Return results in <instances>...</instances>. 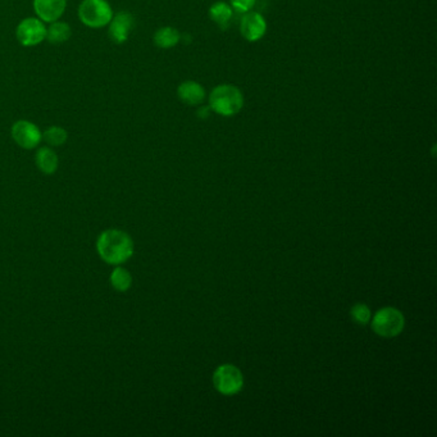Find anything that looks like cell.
<instances>
[{
  "mask_svg": "<svg viewBox=\"0 0 437 437\" xmlns=\"http://www.w3.org/2000/svg\"><path fill=\"white\" fill-rule=\"evenodd\" d=\"M135 245L127 232L122 230L103 231L97 240V252L102 261L111 266H121L134 255Z\"/></svg>",
  "mask_w": 437,
  "mask_h": 437,
  "instance_id": "6da1fadb",
  "label": "cell"
},
{
  "mask_svg": "<svg viewBox=\"0 0 437 437\" xmlns=\"http://www.w3.org/2000/svg\"><path fill=\"white\" fill-rule=\"evenodd\" d=\"M244 107L242 92L232 85H220L209 95V108L223 117H232Z\"/></svg>",
  "mask_w": 437,
  "mask_h": 437,
  "instance_id": "7a4b0ae2",
  "label": "cell"
},
{
  "mask_svg": "<svg viewBox=\"0 0 437 437\" xmlns=\"http://www.w3.org/2000/svg\"><path fill=\"white\" fill-rule=\"evenodd\" d=\"M77 16L84 26L99 30L109 25L114 11L108 0H82L77 9Z\"/></svg>",
  "mask_w": 437,
  "mask_h": 437,
  "instance_id": "3957f363",
  "label": "cell"
},
{
  "mask_svg": "<svg viewBox=\"0 0 437 437\" xmlns=\"http://www.w3.org/2000/svg\"><path fill=\"white\" fill-rule=\"evenodd\" d=\"M403 313L396 308L386 307L379 309L372 320V330L381 338H395L404 330Z\"/></svg>",
  "mask_w": 437,
  "mask_h": 437,
  "instance_id": "277c9868",
  "label": "cell"
},
{
  "mask_svg": "<svg viewBox=\"0 0 437 437\" xmlns=\"http://www.w3.org/2000/svg\"><path fill=\"white\" fill-rule=\"evenodd\" d=\"M16 39L25 48L40 45L46 39V23L38 17L23 18L16 27Z\"/></svg>",
  "mask_w": 437,
  "mask_h": 437,
  "instance_id": "5b68a950",
  "label": "cell"
},
{
  "mask_svg": "<svg viewBox=\"0 0 437 437\" xmlns=\"http://www.w3.org/2000/svg\"><path fill=\"white\" fill-rule=\"evenodd\" d=\"M213 385L223 395L237 394L244 386L242 371L232 365L220 366L213 373Z\"/></svg>",
  "mask_w": 437,
  "mask_h": 437,
  "instance_id": "8992f818",
  "label": "cell"
},
{
  "mask_svg": "<svg viewBox=\"0 0 437 437\" xmlns=\"http://www.w3.org/2000/svg\"><path fill=\"white\" fill-rule=\"evenodd\" d=\"M11 135L14 143L22 149L33 151L39 148L43 141V131L39 126L28 119H18L12 124Z\"/></svg>",
  "mask_w": 437,
  "mask_h": 437,
  "instance_id": "52a82bcc",
  "label": "cell"
},
{
  "mask_svg": "<svg viewBox=\"0 0 437 437\" xmlns=\"http://www.w3.org/2000/svg\"><path fill=\"white\" fill-rule=\"evenodd\" d=\"M108 36L109 39L117 44H124L130 38L131 31L135 27V18L127 11H119L114 14L109 25H108Z\"/></svg>",
  "mask_w": 437,
  "mask_h": 437,
  "instance_id": "ba28073f",
  "label": "cell"
},
{
  "mask_svg": "<svg viewBox=\"0 0 437 437\" xmlns=\"http://www.w3.org/2000/svg\"><path fill=\"white\" fill-rule=\"evenodd\" d=\"M33 12L44 23H52L63 17L67 0H33Z\"/></svg>",
  "mask_w": 437,
  "mask_h": 437,
  "instance_id": "9c48e42d",
  "label": "cell"
},
{
  "mask_svg": "<svg viewBox=\"0 0 437 437\" xmlns=\"http://www.w3.org/2000/svg\"><path fill=\"white\" fill-rule=\"evenodd\" d=\"M266 31H267V23L263 16L257 12H247L244 14L240 22V33L244 39L254 43L261 39Z\"/></svg>",
  "mask_w": 437,
  "mask_h": 437,
  "instance_id": "30bf717a",
  "label": "cell"
},
{
  "mask_svg": "<svg viewBox=\"0 0 437 437\" xmlns=\"http://www.w3.org/2000/svg\"><path fill=\"white\" fill-rule=\"evenodd\" d=\"M35 163L44 175H54L59 167V158L50 146H39L35 154Z\"/></svg>",
  "mask_w": 437,
  "mask_h": 437,
  "instance_id": "8fae6325",
  "label": "cell"
},
{
  "mask_svg": "<svg viewBox=\"0 0 437 437\" xmlns=\"http://www.w3.org/2000/svg\"><path fill=\"white\" fill-rule=\"evenodd\" d=\"M177 97L188 105H199L205 98V90L195 81H185L177 87Z\"/></svg>",
  "mask_w": 437,
  "mask_h": 437,
  "instance_id": "7c38bea8",
  "label": "cell"
},
{
  "mask_svg": "<svg viewBox=\"0 0 437 437\" xmlns=\"http://www.w3.org/2000/svg\"><path fill=\"white\" fill-rule=\"evenodd\" d=\"M72 28L65 21H54L46 25V41L52 45H62L71 39Z\"/></svg>",
  "mask_w": 437,
  "mask_h": 437,
  "instance_id": "4fadbf2b",
  "label": "cell"
},
{
  "mask_svg": "<svg viewBox=\"0 0 437 437\" xmlns=\"http://www.w3.org/2000/svg\"><path fill=\"white\" fill-rule=\"evenodd\" d=\"M154 44L161 48V49H171L173 46H176L180 40H181V35L178 33V30H176L175 27L166 26L159 28L154 33Z\"/></svg>",
  "mask_w": 437,
  "mask_h": 437,
  "instance_id": "5bb4252c",
  "label": "cell"
},
{
  "mask_svg": "<svg viewBox=\"0 0 437 437\" xmlns=\"http://www.w3.org/2000/svg\"><path fill=\"white\" fill-rule=\"evenodd\" d=\"M209 17L215 23L225 30L227 28L230 21L232 18V8L227 3L218 1L209 9Z\"/></svg>",
  "mask_w": 437,
  "mask_h": 437,
  "instance_id": "9a60e30c",
  "label": "cell"
},
{
  "mask_svg": "<svg viewBox=\"0 0 437 437\" xmlns=\"http://www.w3.org/2000/svg\"><path fill=\"white\" fill-rule=\"evenodd\" d=\"M109 281H111L112 287L118 293H126L132 286V276L129 272V269L121 267V266H116V268L112 271Z\"/></svg>",
  "mask_w": 437,
  "mask_h": 437,
  "instance_id": "2e32d148",
  "label": "cell"
},
{
  "mask_svg": "<svg viewBox=\"0 0 437 437\" xmlns=\"http://www.w3.org/2000/svg\"><path fill=\"white\" fill-rule=\"evenodd\" d=\"M68 140V132L62 126H49L43 131V141L50 148H58L65 145Z\"/></svg>",
  "mask_w": 437,
  "mask_h": 437,
  "instance_id": "e0dca14e",
  "label": "cell"
},
{
  "mask_svg": "<svg viewBox=\"0 0 437 437\" xmlns=\"http://www.w3.org/2000/svg\"><path fill=\"white\" fill-rule=\"evenodd\" d=\"M350 314H352V320L357 322L359 325H367L372 317L371 309L367 307L366 304H355L352 308Z\"/></svg>",
  "mask_w": 437,
  "mask_h": 437,
  "instance_id": "ac0fdd59",
  "label": "cell"
},
{
  "mask_svg": "<svg viewBox=\"0 0 437 437\" xmlns=\"http://www.w3.org/2000/svg\"><path fill=\"white\" fill-rule=\"evenodd\" d=\"M255 0H231L232 9H235L240 14L250 12V9L254 7Z\"/></svg>",
  "mask_w": 437,
  "mask_h": 437,
  "instance_id": "d6986e66",
  "label": "cell"
}]
</instances>
